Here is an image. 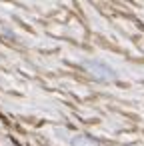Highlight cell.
<instances>
[{
	"label": "cell",
	"instance_id": "7a4b0ae2",
	"mask_svg": "<svg viewBox=\"0 0 144 146\" xmlns=\"http://www.w3.org/2000/svg\"><path fill=\"white\" fill-rule=\"evenodd\" d=\"M72 146H98V144L92 138H88V136H76L72 140Z\"/></svg>",
	"mask_w": 144,
	"mask_h": 146
},
{
	"label": "cell",
	"instance_id": "6da1fadb",
	"mask_svg": "<svg viewBox=\"0 0 144 146\" xmlns=\"http://www.w3.org/2000/svg\"><path fill=\"white\" fill-rule=\"evenodd\" d=\"M86 68L90 70V74H94L96 78H102V80H106V78H114V72L106 66V64H102V62H86Z\"/></svg>",
	"mask_w": 144,
	"mask_h": 146
}]
</instances>
